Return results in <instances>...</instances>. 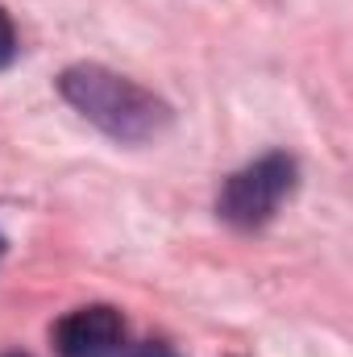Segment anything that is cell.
Wrapping results in <instances>:
<instances>
[{
    "instance_id": "6da1fadb",
    "label": "cell",
    "mask_w": 353,
    "mask_h": 357,
    "mask_svg": "<svg viewBox=\"0 0 353 357\" xmlns=\"http://www.w3.org/2000/svg\"><path fill=\"white\" fill-rule=\"evenodd\" d=\"M59 88L88 121H96L104 133L121 142H142L167 125V108L150 91H142L137 84L104 67H71Z\"/></svg>"
},
{
    "instance_id": "7a4b0ae2",
    "label": "cell",
    "mask_w": 353,
    "mask_h": 357,
    "mask_svg": "<svg viewBox=\"0 0 353 357\" xmlns=\"http://www.w3.org/2000/svg\"><path fill=\"white\" fill-rule=\"evenodd\" d=\"M291 187H295V162L287 154H266L225 183L220 216L237 229H258L278 212V204H283V195H291Z\"/></svg>"
},
{
    "instance_id": "3957f363",
    "label": "cell",
    "mask_w": 353,
    "mask_h": 357,
    "mask_svg": "<svg viewBox=\"0 0 353 357\" xmlns=\"http://www.w3.org/2000/svg\"><path fill=\"white\" fill-rule=\"evenodd\" d=\"M121 312L117 307H80L54 324V345L59 357H117L121 349Z\"/></svg>"
},
{
    "instance_id": "277c9868",
    "label": "cell",
    "mask_w": 353,
    "mask_h": 357,
    "mask_svg": "<svg viewBox=\"0 0 353 357\" xmlns=\"http://www.w3.org/2000/svg\"><path fill=\"white\" fill-rule=\"evenodd\" d=\"M13 50H17V38H13V21H8V13L0 8V67H8V63H13Z\"/></svg>"
},
{
    "instance_id": "5b68a950",
    "label": "cell",
    "mask_w": 353,
    "mask_h": 357,
    "mask_svg": "<svg viewBox=\"0 0 353 357\" xmlns=\"http://www.w3.org/2000/svg\"><path fill=\"white\" fill-rule=\"evenodd\" d=\"M142 357H171L163 345H150V349H142Z\"/></svg>"
},
{
    "instance_id": "8992f818",
    "label": "cell",
    "mask_w": 353,
    "mask_h": 357,
    "mask_svg": "<svg viewBox=\"0 0 353 357\" xmlns=\"http://www.w3.org/2000/svg\"><path fill=\"white\" fill-rule=\"evenodd\" d=\"M0 254H4V237H0Z\"/></svg>"
}]
</instances>
